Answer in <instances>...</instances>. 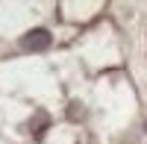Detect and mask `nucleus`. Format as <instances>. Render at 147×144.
<instances>
[{
    "mask_svg": "<svg viewBox=\"0 0 147 144\" xmlns=\"http://www.w3.org/2000/svg\"><path fill=\"white\" fill-rule=\"evenodd\" d=\"M47 44H50V32L47 30H30L27 35H21V50H27V53H38Z\"/></svg>",
    "mask_w": 147,
    "mask_h": 144,
    "instance_id": "f257e3e1",
    "label": "nucleus"
},
{
    "mask_svg": "<svg viewBox=\"0 0 147 144\" xmlns=\"http://www.w3.org/2000/svg\"><path fill=\"white\" fill-rule=\"evenodd\" d=\"M47 124H50V115H47L44 109H41V112H35V115H32V121H30V135H32L35 141H41L44 133H47Z\"/></svg>",
    "mask_w": 147,
    "mask_h": 144,
    "instance_id": "f03ea898",
    "label": "nucleus"
}]
</instances>
